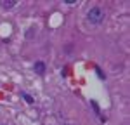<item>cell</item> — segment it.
I'll use <instances>...</instances> for the list:
<instances>
[{
    "label": "cell",
    "instance_id": "cell-4",
    "mask_svg": "<svg viewBox=\"0 0 130 125\" xmlns=\"http://www.w3.org/2000/svg\"><path fill=\"white\" fill-rule=\"evenodd\" d=\"M23 99H24V101H26L28 104H33V103H35V99L31 97L30 94H23Z\"/></svg>",
    "mask_w": 130,
    "mask_h": 125
},
{
    "label": "cell",
    "instance_id": "cell-1",
    "mask_svg": "<svg viewBox=\"0 0 130 125\" xmlns=\"http://www.w3.org/2000/svg\"><path fill=\"white\" fill-rule=\"evenodd\" d=\"M104 10L101 9L99 5H95V7H92V9L87 12V19H89L90 24H99V23H102L104 21Z\"/></svg>",
    "mask_w": 130,
    "mask_h": 125
},
{
    "label": "cell",
    "instance_id": "cell-2",
    "mask_svg": "<svg viewBox=\"0 0 130 125\" xmlns=\"http://www.w3.org/2000/svg\"><path fill=\"white\" fill-rule=\"evenodd\" d=\"M35 71L38 73V75H43V73H45V63L43 61H37L35 63Z\"/></svg>",
    "mask_w": 130,
    "mask_h": 125
},
{
    "label": "cell",
    "instance_id": "cell-6",
    "mask_svg": "<svg viewBox=\"0 0 130 125\" xmlns=\"http://www.w3.org/2000/svg\"><path fill=\"white\" fill-rule=\"evenodd\" d=\"M64 2H66L68 5H73V4H76V0H64Z\"/></svg>",
    "mask_w": 130,
    "mask_h": 125
},
{
    "label": "cell",
    "instance_id": "cell-3",
    "mask_svg": "<svg viewBox=\"0 0 130 125\" xmlns=\"http://www.w3.org/2000/svg\"><path fill=\"white\" fill-rule=\"evenodd\" d=\"M16 4H18L16 0H4L0 5H2L4 9H12V7H16Z\"/></svg>",
    "mask_w": 130,
    "mask_h": 125
},
{
    "label": "cell",
    "instance_id": "cell-5",
    "mask_svg": "<svg viewBox=\"0 0 130 125\" xmlns=\"http://www.w3.org/2000/svg\"><path fill=\"white\" fill-rule=\"evenodd\" d=\"M95 71H97V75H99V78H104V75H102V71H101L99 68H95Z\"/></svg>",
    "mask_w": 130,
    "mask_h": 125
}]
</instances>
